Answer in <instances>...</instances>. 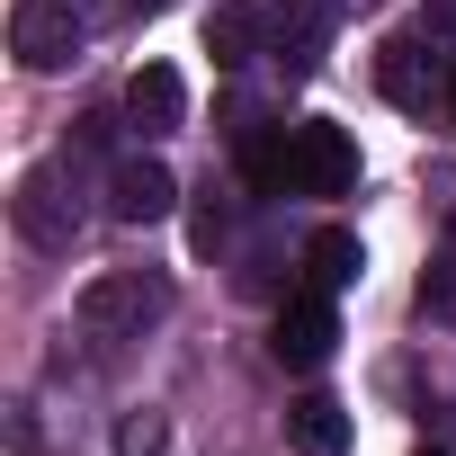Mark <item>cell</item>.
I'll use <instances>...</instances> for the list:
<instances>
[{"label":"cell","instance_id":"1","mask_svg":"<svg viewBox=\"0 0 456 456\" xmlns=\"http://www.w3.org/2000/svg\"><path fill=\"white\" fill-rule=\"evenodd\" d=\"M161 314H170V287L143 278V269H108V278H90V287L72 296V322H81L90 340H134V331L161 322Z\"/></svg>","mask_w":456,"mask_h":456},{"label":"cell","instance_id":"2","mask_svg":"<svg viewBox=\"0 0 456 456\" xmlns=\"http://www.w3.org/2000/svg\"><path fill=\"white\" fill-rule=\"evenodd\" d=\"M287 179H296V197H340V188L358 179V143H349V126H331V117H296V126H287Z\"/></svg>","mask_w":456,"mask_h":456},{"label":"cell","instance_id":"3","mask_svg":"<svg viewBox=\"0 0 456 456\" xmlns=\"http://www.w3.org/2000/svg\"><path fill=\"white\" fill-rule=\"evenodd\" d=\"M10 54L28 72H63L81 54V19H72V0H19L10 10Z\"/></svg>","mask_w":456,"mask_h":456},{"label":"cell","instance_id":"4","mask_svg":"<svg viewBox=\"0 0 456 456\" xmlns=\"http://www.w3.org/2000/svg\"><path fill=\"white\" fill-rule=\"evenodd\" d=\"M331 340H340V314H331V296H322V287H314V296H287V305H278V322H269L278 367H322V358H331Z\"/></svg>","mask_w":456,"mask_h":456},{"label":"cell","instance_id":"5","mask_svg":"<svg viewBox=\"0 0 456 456\" xmlns=\"http://www.w3.org/2000/svg\"><path fill=\"white\" fill-rule=\"evenodd\" d=\"M10 215H19V233H28L37 251H72V197H63L54 170H28L19 197H10Z\"/></svg>","mask_w":456,"mask_h":456},{"label":"cell","instance_id":"6","mask_svg":"<svg viewBox=\"0 0 456 456\" xmlns=\"http://www.w3.org/2000/svg\"><path fill=\"white\" fill-rule=\"evenodd\" d=\"M126 126H134V134H179V126H188V81H179L170 63H143V72L126 81Z\"/></svg>","mask_w":456,"mask_h":456},{"label":"cell","instance_id":"7","mask_svg":"<svg viewBox=\"0 0 456 456\" xmlns=\"http://www.w3.org/2000/svg\"><path fill=\"white\" fill-rule=\"evenodd\" d=\"M170 206H179V179L161 161H117V179H108V215L117 224H161Z\"/></svg>","mask_w":456,"mask_h":456},{"label":"cell","instance_id":"8","mask_svg":"<svg viewBox=\"0 0 456 456\" xmlns=\"http://www.w3.org/2000/svg\"><path fill=\"white\" fill-rule=\"evenodd\" d=\"M376 81H385V99L394 108H429V54H420V37H385V54H376Z\"/></svg>","mask_w":456,"mask_h":456},{"label":"cell","instance_id":"9","mask_svg":"<svg viewBox=\"0 0 456 456\" xmlns=\"http://www.w3.org/2000/svg\"><path fill=\"white\" fill-rule=\"evenodd\" d=\"M287 438H296L305 456H340V447H349V411H340L331 394H305V403H287Z\"/></svg>","mask_w":456,"mask_h":456},{"label":"cell","instance_id":"10","mask_svg":"<svg viewBox=\"0 0 456 456\" xmlns=\"http://www.w3.org/2000/svg\"><path fill=\"white\" fill-rule=\"evenodd\" d=\"M305 269H314V287L331 296V287H358V269H367V251H358V233H340V224H322V233L305 242Z\"/></svg>","mask_w":456,"mask_h":456},{"label":"cell","instance_id":"11","mask_svg":"<svg viewBox=\"0 0 456 456\" xmlns=\"http://www.w3.org/2000/svg\"><path fill=\"white\" fill-rule=\"evenodd\" d=\"M206 54L215 63H251L260 54V10H251V0H224V10L206 19Z\"/></svg>","mask_w":456,"mask_h":456},{"label":"cell","instance_id":"12","mask_svg":"<svg viewBox=\"0 0 456 456\" xmlns=\"http://www.w3.org/2000/svg\"><path fill=\"white\" fill-rule=\"evenodd\" d=\"M242 179H251L260 197H296V179H287V126H269V134L242 143Z\"/></svg>","mask_w":456,"mask_h":456},{"label":"cell","instance_id":"13","mask_svg":"<svg viewBox=\"0 0 456 456\" xmlns=\"http://www.w3.org/2000/svg\"><path fill=\"white\" fill-rule=\"evenodd\" d=\"M161 447H170V420L161 411H126L117 420V456H161Z\"/></svg>","mask_w":456,"mask_h":456},{"label":"cell","instance_id":"14","mask_svg":"<svg viewBox=\"0 0 456 456\" xmlns=\"http://www.w3.org/2000/svg\"><path fill=\"white\" fill-rule=\"evenodd\" d=\"M420 314L456 322V251H447V260H429V278H420Z\"/></svg>","mask_w":456,"mask_h":456},{"label":"cell","instance_id":"15","mask_svg":"<svg viewBox=\"0 0 456 456\" xmlns=\"http://www.w3.org/2000/svg\"><path fill=\"white\" fill-rule=\"evenodd\" d=\"M188 233H197V251H215V242H224V206H197V224H188Z\"/></svg>","mask_w":456,"mask_h":456},{"label":"cell","instance_id":"16","mask_svg":"<svg viewBox=\"0 0 456 456\" xmlns=\"http://www.w3.org/2000/svg\"><path fill=\"white\" fill-rule=\"evenodd\" d=\"M447 117H456V72H447Z\"/></svg>","mask_w":456,"mask_h":456},{"label":"cell","instance_id":"17","mask_svg":"<svg viewBox=\"0 0 456 456\" xmlns=\"http://www.w3.org/2000/svg\"><path fill=\"white\" fill-rule=\"evenodd\" d=\"M126 10H161V0H126Z\"/></svg>","mask_w":456,"mask_h":456}]
</instances>
